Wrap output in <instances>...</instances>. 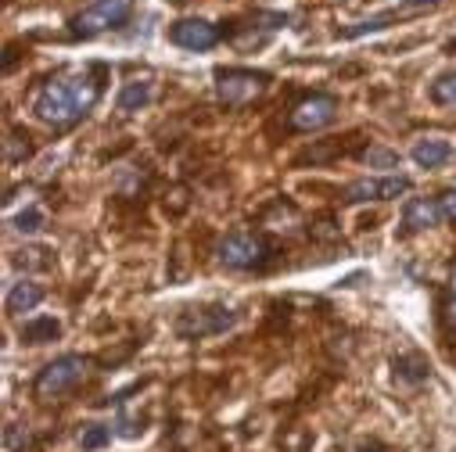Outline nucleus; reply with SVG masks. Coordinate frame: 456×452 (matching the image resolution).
Instances as JSON below:
<instances>
[{"label": "nucleus", "mask_w": 456, "mask_h": 452, "mask_svg": "<svg viewBox=\"0 0 456 452\" xmlns=\"http://www.w3.org/2000/svg\"><path fill=\"white\" fill-rule=\"evenodd\" d=\"M238 323V312L226 309V305H191L180 312L176 319V334L187 337V342H198V337H212L223 334Z\"/></svg>", "instance_id": "obj_5"}, {"label": "nucleus", "mask_w": 456, "mask_h": 452, "mask_svg": "<svg viewBox=\"0 0 456 452\" xmlns=\"http://www.w3.org/2000/svg\"><path fill=\"white\" fill-rule=\"evenodd\" d=\"M19 337H22V345H47V342H58L61 337V323L54 316H33L22 323Z\"/></svg>", "instance_id": "obj_13"}, {"label": "nucleus", "mask_w": 456, "mask_h": 452, "mask_svg": "<svg viewBox=\"0 0 456 452\" xmlns=\"http://www.w3.org/2000/svg\"><path fill=\"white\" fill-rule=\"evenodd\" d=\"M266 90H270V72H256V69H219L216 72V97L226 108H245L259 101Z\"/></svg>", "instance_id": "obj_4"}, {"label": "nucleus", "mask_w": 456, "mask_h": 452, "mask_svg": "<svg viewBox=\"0 0 456 452\" xmlns=\"http://www.w3.org/2000/svg\"><path fill=\"white\" fill-rule=\"evenodd\" d=\"M410 158H413L420 169H438V165H445V162L452 158V148H449V141H442V137H424V141L413 144Z\"/></svg>", "instance_id": "obj_12"}, {"label": "nucleus", "mask_w": 456, "mask_h": 452, "mask_svg": "<svg viewBox=\"0 0 456 452\" xmlns=\"http://www.w3.org/2000/svg\"><path fill=\"white\" fill-rule=\"evenodd\" d=\"M169 40L183 51H212L223 40V29L205 19H180L169 26Z\"/></svg>", "instance_id": "obj_8"}, {"label": "nucleus", "mask_w": 456, "mask_h": 452, "mask_svg": "<svg viewBox=\"0 0 456 452\" xmlns=\"http://www.w3.org/2000/svg\"><path fill=\"white\" fill-rule=\"evenodd\" d=\"M12 226H15L19 234H40L44 226H47V212L37 208V205H29V208H22V212L12 219Z\"/></svg>", "instance_id": "obj_16"}, {"label": "nucleus", "mask_w": 456, "mask_h": 452, "mask_svg": "<svg viewBox=\"0 0 456 452\" xmlns=\"http://www.w3.org/2000/svg\"><path fill=\"white\" fill-rule=\"evenodd\" d=\"M169 4H187V0H169Z\"/></svg>", "instance_id": "obj_25"}, {"label": "nucleus", "mask_w": 456, "mask_h": 452, "mask_svg": "<svg viewBox=\"0 0 456 452\" xmlns=\"http://www.w3.org/2000/svg\"><path fill=\"white\" fill-rule=\"evenodd\" d=\"M134 15V0H94L90 8H83L72 22H69V36L72 40H94L101 33H111L126 26Z\"/></svg>", "instance_id": "obj_3"}, {"label": "nucleus", "mask_w": 456, "mask_h": 452, "mask_svg": "<svg viewBox=\"0 0 456 452\" xmlns=\"http://www.w3.org/2000/svg\"><path fill=\"white\" fill-rule=\"evenodd\" d=\"M338 119V97L334 93H305L288 116L291 133H316Z\"/></svg>", "instance_id": "obj_6"}, {"label": "nucleus", "mask_w": 456, "mask_h": 452, "mask_svg": "<svg viewBox=\"0 0 456 452\" xmlns=\"http://www.w3.org/2000/svg\"><path fill=\"white\" fill-rule=\"evenodd\" d=\"M442 319L449 327H456V266H452V277H449V287H445V302H442Z\"/></svg>", "instance_id": "obj_22"}, {"label": "nucleus", "mask_w": 456, "mask_h": 452, "mask_svg": "<svg viewBox=\"0 0 456 452\" xmlns=\"http://www.w3.org/2000/svg\"><path fill=\"white\" fill-rule=\"evenodd\" d=\"M273 255V245L256 234V230H234L226 234L219 245H216V259L219 266L226 270H238V273H252V270H263Z\"/></svg>", "instance_id": "obj_2"}, {"label": "nucleus", "mask_w": 456, "mask_h": 452, "mask_svg": "<svg viewBox=\"0 0 456 452\" xmlns=\"http://www.w3.org/2000/svg\"><path fill=\"white\" fill-rule=\"evenodd\" d=\"M438 205H442V212H445V219H456V187H449L442 198H438Z\"/></svg>", "instance_id": "obj_23"}, {"label": "nucleus", "mask_w": 456, "mask_h": 452, "mask_svg": "<svg viewBox=\"0 0 456 452\" xmlns=\"http://www.w3.org/2000/svg\"><path fill=\"white\" fill-rule=\"evenodd\" d=\"M445 219L442 205L435 198H410L403 208V234H420V230H435Z\"/></svg>", "instance_id": "obj_10"}, {"label": "nucleus", "mask_w": 456, "mask_h": 452, "mask_svg": "<svg viewBox=\"0 0 456 452\" xmlns=\"http://www.w3.org/2000/svg\"><path fill=\"white\" fill-rule=\"evenodd\" d=\"M116 434H119V438H126V441H134V438H141V434H144V420H141V416H134L126 406H119Z\"/></svg>", "instance_id": "obj_20"}, {"label": "nucleus", "mask_w": 456, "mask_h": 452, "mask_svg": "<svg viewBox=\"0 0 456 452\" xmlns=\"http://www.w3.org/2000/svg\"><path fill=\"white\" fill-rule=\"evenodd\" d=\"M395 374L403 381H428V363L420 356H403V359H395Z\"/></svg>", "instance_id": "obj_21"}, {"label": "nucleus", "mask_w": 456, "mask_h": 452, "mask_svg": "<svg viewBox=\"0 0 456 452\" xmlns=\"http://www.w3.org/2000/svg\"><path fill=\"white\" fill-rule=\"evenodd\" d=\"M83 374H86V359H83V356H61V359L47 363V367L37 374L33 391H37L40 399H58V395L72 391V388L83 381Z\"/></svg>", "instance_id": "obj_7"}, {"label": "nucleus", "mask_w": 456, "mask_h": 452, "mask_svg": "<svg viewBox=\"0 0 456 452\" xmlns=\"http://www.w3.org/2000/svg\"><path fill=\"white\" fill-rule=\"evenodd\" d=\"M101 76L104 69L94 65L90 72H79V76H58V79H47L37 97H33V116L54 130H69L76 126L79 119H86L97 97H101Z\"/></svg>", "instance_id": "obj_1"}, {"label": "nucleus", "mask_w": 456, "mask_h": 452, "mask_svg": "<svg viewBox=\"0 0 456 452\" xmlns=\"http://www.w3.org/2000/svg\"><path fill=\"white\" fill-rule=\"evenodd\" d=\"M33 151H37V144H33V137H29L26 130H12V133H8V141H4V155H8L12 165H22L26 158H33Z\"/></svg>", "instance_id": "obj_15"}, {"label": "nucleus", "mask_w": 456, "mask_h": 452, "mask_svg": "<svg viewBox=\"0 0 456 452\" xmlns=\"http://www.w3.org/2000/svg\"><path fill=\"white\" fill-rule=\"evenodd\" d=\"M410 190V180L406 176H385V180H356L346 187V205H363V201H392L399 194Z\"/></svg>", "instance_id": "obj_9"}, {"label": "nucleus", "mask_w": 456, "mask_h": 452, "mask_svg": "<svg viewBox=\"0 0 456 452\" xmlns=\"http://www.w3.org/2000/svg\"><path fill=\"white\" fill-rule=\"evenodd\" d=\"M108 441H111V427H104V424H83V431H79V448L83 452H101Z\"/></svg>", "instance_id": "obj_17"}, {"label": "nucleus", "mask_w": 456, "mask_h": 452, "mask_svg": "<svg viewBox=\"0 0 456 452\" xmlns=\"http://www.w3.org/2000/svg\"><path fill=\"white\" fill-rule=\"evenodd\" d=\"M360 162L370 169H399V155L392 148H381V144H370L367 151H360Z\"/></svg>", "instance_id": "obj_18"}, {"label": "nucleus", "mask_w": 456, "mask_h": 452, "mask_svg": "<svg viewBox=\"0 0 456 452\" xmlns=\"http://www.w3.org/2000/svg\"><path fill=\"white\" fill-rule=\"evenodd\" d=\"M431 101L438 104V108H456V72H449V76H438L435 83H431Z\"/></svg>", "instance_id": "obj_19"}, {"label": "nucleus", "mask_w": 456, "mask_h": 452, "mask_svg": "<svg viewBox=\"0 0 456 452\" xmlns=\"http://www.w3.org/2000/svg\"><path fill=\"white\" fill-rule=\"evenodd\" d=\"M40 302H44V287H40L37 280H19V284H12V291H8V312H12V316L33 312Z\"/></svg>", "instance_id": "obj_14"}, {"label": "nucleus", "mask_w": 456, "mask_h": 452, "mask_svg": "<svg viewBox=\"0 0 456 452\" xmlns=\"http://www.w3.org/2000/svg\"><path fill=\"white\" fill-rule=\"evenodd\" d=\"M442 0H403V12L410 15V12H428V8H438Z\"/></svg>", "instance_id": "obj_24"}, {"label": "nucleus", "mask_w": 456, "mask_h": 452, "mask_svg": "<svg viewBox=\"0 0 456 452\" xmlns=\"http://www.w3.org/2000/svg\"><path fill=\"white\" fill-rule=\"evenodd\" d=\"M151 97H155V83L151 79H130V83H123V90L116 97V108L123 111V116H134V111L151 104Z\"/></svg>", "instance_id": "obj_11"}]
</instances>
